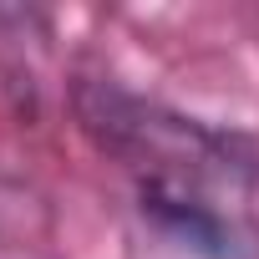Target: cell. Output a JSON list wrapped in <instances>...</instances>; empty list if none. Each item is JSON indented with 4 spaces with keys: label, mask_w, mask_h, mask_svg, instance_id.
I'll use <instances>...</instances> for the list:
<instances>
[{
    "label": "cell",
    "mask_w": 259,
    "mask_h": 259,
    "mask_svg": "<svg viewBox=\"0 0 259 259\" xmlns=\"http://www.w3.org/2000/svg\"><path fill=\"white\" fill-rule=\"evenodd\" d=\"M76 122L107 158L138 173V188L153 193L203 198L239 213V203L259 178V153L239 133H219V127L183 117L163 102H148L107 76L76 81Z\"/></svg>",
    "instance_id": "1"
},
{
    "label": "cell",
    "mask_w": 259,
    "mask_h": 259,
    "mask_svg": "<svg viewBox=\"0 0 259 259\" xmlns=\"http://www.w3.org/2000/svg\"><path fill=\"white\" fill-rule=\"evenodd\" d=\"M133 259H254V239L219 203L138 188Z\"/></svg>",
    "instance_id": "2"
}]
</instances>
